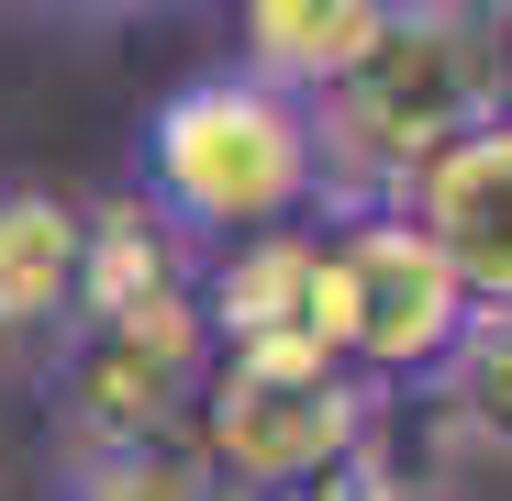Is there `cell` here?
<instances>
[{"mask_svg": "<svg viewBox=\"0 0 512 501\" xmlns=\"http://www.w3.org/2000/svg\"><path fill=\"white\" fill-rule=\"evenodd\" d=\"M390 212L446 257L468 312H512V101L490 123H468L446 156H423L390 190Z\"/></svg>", "mask_w": 512, "mask_h": 501, "instance_id": "cell-6", "label": "cell"}, {"mask_svg": "<svg viewBox=\"0 0 512 501\" xmlns=\"http://www.w3.org/2000/svg\"><path fill=\"white\" fill-rule=\"evenodd\" d=\"M435 435L468 446V457H501L512 468V312H479L468 323V346L435 368Z\"/></svg>", "mask_w": 512, "mask_h": 501, "instance_id": "cell-10", "label": "cell"}, {"mask_svg": "<svg viewBox=\"0 0 512 501\" xmlns=\"http://www.w3.org/2000/svg\"><path fill=\"white\" fill-rule=\"evenodd\" d=\"M201 379H212L201 279L145 301V312H112V323H67V346H56V457L179 446Z\"/></svg>", "mask_w": 512, "mask_h": 501, "instance_id": "cell-5", "label": "cell"}, {"mask_svg": "<svg viewBox=\"0 0 512 501\" xmlns=\"http://www.w3.org/2000/svg\"><path fill=\"white\" fill-rule=\"evenodd\" d=\"M78 12H101V0H78Z\"/></svg>", "mask_w": 512, "mask_h": 501, "instance_id": "cell-14", "label": "cell"}, {"mask_svg": "<svg viewBox=\"0 0 512 501\" xmlns=\"http://www.w3.org/2000/svg\"><path fill=\"white\" fill-rule=\"evenodd\" d=\"M457 12H490V0H457Z\"/></svg>", "mask_w": 512, "mask_h": 501, "instance_id": "cell-13", "label": "cell"}, {"mask_svg": "<svg viewBox=\"0 0 512 501\" xmlns=\"http://www.w3.org/2000/svg\"><path fill=\"white\" fill-rule=\"evenodd\" d=\"M234 12H245V67L268 78V90L312 101L323 78H346L390 34L401 0H234Z\"/></svg>", "mask_w": 512, "mask_h": 501, "instance_id": "cell-8", "label": "cell"}, {"mask_svg": "<svg viewBox=\"0 0 512 501\" xmlns=\"http://www.w3.org/2000/svg\"><path fill=\"white\" fill-rule=\"evenodd\" d=\"M90 212L56 190H0V334H67Z\"/></svg>", "mask_w": 512, "mask_h": 501, "instance_id": "cell-9", "label": "cell"}, {"mask_svg": "<svg viewBox=\"0 0 512 501\" xmlns=\"http://www.w3.org/2000/svg\"><path fill=\"white\" fill-rule=\"evenodd\" d=\"M390 401L334 368L312 334H290V346H223L201 401H190V446L212 479L234 490H301L323 468H346L357 446H379Z\"/></svg>", "mask_w": 512, "mask_h": 501, "instance_id": "cell-4", "label": "cell"}, {"mask_svg": "<svg viewBox=\"0 0 512 501\" xmlns=\"http://www.w3.org/2000/svg\"><path fill=\"white\" fill-rule=\"evenodd\" d=\"M56 479H67V501H201L212 490V468H201V446L179 435V446H101V457H56Z\"/></svg>", "mask_w": 512, "mask_h": 501, "instance_id": "cell-11", "label": "cell"}, {"mask_svg": "<svg viewBox=\"0 0 512 501\" xmlns=\"http://www.w3.org/2000/svg\"><path fill=\"white\" fill-rule=\"evenodd\" d=\"M312 223H279V234H245V245H212L201 257V323H212V357L223 346H290L312 334Z\"/></svg>", "mask_w": 512, "mask_h": 501, "instance_id": "cell-7", "label": "cell"}, {"mask_svg": "<svg viewBox=\"0 0 512 501\" xmlns=\"http://www.w3.org/2000/svg\"><path fill=\"white\" fill-rule=\"evenodd\" d=\"M379 501H435V490H412V479H390V490H379Z\"/></svg>", "mask_w": 512, "mask_h": 501, "instance_id": "cell-12", "label": "cell"}, {"mask_svg": "<svg viewBox=\"0 0 512 501\" xmlns=\"http://www.w3.org/2000/svg\"><path fill=\"white\" fill-rule=\"evenodd\" d=\"M123 201H145L190 257L245 245V234H279V223L323 212L312 112L290 90H268L256 67H212V78H190V90H167L145 112L134 190Z\"/></svg>", "mask_w": 512, "mask_h": 501, "instance_id": "cell-2", "label": "cell"}, {"mask_svg": "<svg viewBox=\"0 0 512 501\" xmlns=\"http://www.w3.org/2000/svg\"><path fill=\"white\" fill-rule=\"evenodd\" d=\"M468 323H479L468 290L446 279V257L390 201L323 223V245H312V346L334 368H357L379 401L435 390V368L468 346Z\"/></svg>", "mask_w": 512, "mask_h": 501, "instance_id": "cell-3", "label": "cell"}, {"mask_svg": "<svg viewBox=\"0 0 512 501\" xmlns=\"http://www.w3.org/2000/svg\"><path fill=\"white\" fill-rule=\"evenodd\" d=\"M323 156V212H379L423 156H446L468 123L501 112V45L457 0H401L390 34L301 101Z\"/></svg>", "mask_w": 512, "mask_h": 501, "instance_id": "cell-1", "label": "cell"}]
</instances>
